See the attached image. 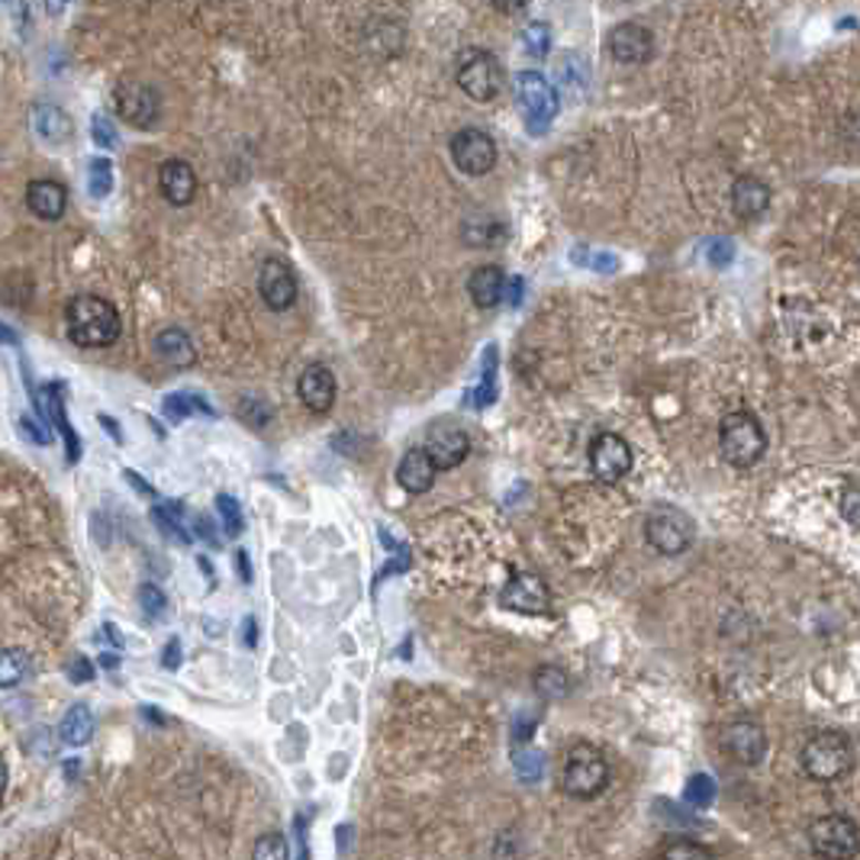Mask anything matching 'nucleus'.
Here are the masks:
<instances>
[{
    "label": "nucleus",
    "instance_id": "nucleus-38",
    "mask_svg": "<svg viewBox=\"0 0 860 860\" xmlns=\"http://www.w3.org/2000/svg\"><path fill=\"white\" fill-rule=\"evenodd\" d=\"M91 139H94V145L103 149V152H113L117 145H120V133H117V127H113V120L98 110L94 117H91Z\"/></svg>",
    "mask_w": 860,
    "mask_h": 860
},
{
    "label": "nucleus",
    "instance_id": "nucleus-19",
    "mask_svg": "<svg viewBox=\"0 0 860 860\" xmlns=\"http://www.w3.org/2000/svg\"><path fill=\"white\" fill-rule=\"evenodd\" d=\"M435 474H438V467H435V462H432L426 448H409L397 464V484L406 494H413V497L432 490Z\"/></svg>",
    "mask_w": 860,
    "mask_h": 860
},
{
    "label": "nucleus",
    "instance_id": "nucleus-10",
    "mask_svg": "<svg viewBox=\"0 0 860 860\" xmlns=\"http://www.w3.org/2000/svg\"><path fill=\"white\" fill-rule=\"evenodd\" d=\"M590 471L599 484H619L631 471V448L629 442L616 432H599L590 442Z\"/></svg>",
    "mask_w": 860,
    "mask_h": 860
},
{
    "label": "nucleus",
    "instance_id": "nucleus-32",
    "mask_svg": "<svg viewBox=\"0 0 860 860\" xmlns=\"http://www.w3.org/2000/svg\"><path fill=\"white\" fill-rule=\"evenodd\" d=\"M661 860H712V851L694 838H674L664 844Z\"/></svg>",
    "mask_w": 860,
    "mask_h": 860
},
{
    "label": "nucleus",
    "instance_id": "nucleus-37",
    "mask_svg": "<svg viewBox=\"0 0 860 860\" xmlns=\"http://www.w3.org/2000/svg\"><path fill=\"white\" fill-rule=\"evenodd\" d=\"M216 509H220V516H223V529H226V535L239 538V535L245 532V516H242L239 499L230 497V494H220V497H216Z\"/></svg>",
    "mask_w": 860,
    "mask_h": 860
},
{
    "label": "nucleus",
    "instance_id": "nucleus-28",
    "mask_svg": "<svg viewBox=\"0 0 860 860\" xmlns=\"http://www.w3.org/2000/svg\"><path fill=\"white\" fill-rule=\"evenodd\" d=\"M497 345H487L484 348V367H480V384L471 391V397L467 403L474 406V409H484V406H490L494 399H497Z\"/></svg>",
    "mask_w": 860,
    "mask_h": 860
},
{
    "label": "nucleus",
    "instance_id": "nucleus-55",
    "mask_svg": "<svg viewBox=\"0 0 860 860\" xmlns=\"http://www.w3.org/2000/svg\"><path fill=\"white\" fill-rule=\"evenodd\" d=\"M3 790H7V763L0 758V799H3Z\"/></svg>",
    "mask_w": 860,
    "mask_h": 860
},
{
    "label": "nucleus",
    "instance_id": "nucleus-20",
    "mask_svg": "<svg viewBox=\"0 0 860 860\" xmlns=\"http://www.w3.org/2000/svg\"><path fill=\"white\" fill-rule=\"evenodd\" d=\"M159 188H162L168 203L188 206L191 200L198 198V174L184 159H168L159 171Z\"/></svg>",
    "mask_w": 860,
    "mask_h": 860
},
{
    "label": "nucleus",
    "instance_id": "nucleus-1",
    "mask_svg": "<svg viewBox=\"0 0 860 860\" xmlns=\"http://www.w3.org/2000/svg\"><path fill=\"white\" fill-rule=\"evenodd\" d=\"M68 338L81 348H103L113 345L120 338V313L110 300L94 297V294H81L68 303L65 310Z\"/></svg>",
    "mask_w": 860,
    "mask_h": 860
},
{
    "label": "nucleus",
    "instance_id": "nucleus-45",
    "mask_svg": "<svg viewBox=\"0 0 860 860\" xmlns=\"http://www.w3.org/2000/svg\"><path fill=\"white\" fill-rule=\"evenodd\" d=\"M168 670H178V664H181V638H171L165 645V658H162Z\"/></svg>",
    "mask_w": 860,
    "mask_h": 860
},
{
    "label": "nucleus",
    "instance_id": "nucleus-51",
    "mask_svg": "<svg viewBox=\"0 0 860 860\" xmlns=\"http://www.w3.org/2000/svg\"><path fill=\"white\" fill-rule=\"evenodd\" d=\"M245 645H249V648L259 645V631H255V619H252V616L245 619Z\"/></svg>",
    "mask_w": 860,
    "mask_h": 860
},
{
    "label": "nucleus",
    "instance_id": "nucleus-6",
    "mask_svg": "<svg viewBox=\"0 0 860 860\" xmlns=\"http://www.w3.org/2000/svg\"><path fill=\"white\" fill-rule=\"evenodd\" d=\"M645 538L648 545L664 555V558H677L684 552H690L696 542V523L677 506L658 503L655 509H648L645 516Z\"/></svg>",
    "mask_w": 860,
    "mask_h": 860
},
{
    "label": "nucleus",
    "instance_id": "nucleus-9",
    "mask_svg": "<svg viewBox=\"0 0 860 860\" xmlns=\"http://www.w3.org/2000/svg\"><path fill=\"white\" fill-rule=\"evenodd\" d=\"M497 155L499 152L494 135L477 130V127H467V130H458V133L452 135V162L467 178L490 174L494 165H497Z\"/></svg>",
    "mask_w": 860,
    "mask_h": 860
},
{
    "label": "nucleus",
    "instance_id": "nucleus-11",
    "mask_svg": "<svg viewBox=\"0 0 860 860\" xmlns=\"http://www.w3.org/2000/svg\"><path fill=\"white\" fill-rule=\"evenodd\" d=\"M499 606L513 609V613H523V616H545L552 609V594H548V587L538 574H516L503 587Z\"/></svg>",
    "mask_w": 860,
    "mask_h": 860
},
{
    "label": "nucleus",
    "instance_id": "nucleus-25",
    "mask_svg": "<svg viewBox=\"0 0 860 860\" xmlns=\"http://www.w3.org/2000/svg\"><path fill=\"white\" fill-rule=\"evenodd\" d=\"M155 352H159L162 362L174 364V367H188V364H194V358H198L194 342H191V335L184 330L159 332V335H155Z\"/></svg>",
    "mask_w": 860,
    "mask_h": 860
},
{
    "label": "nucleus",
    "instance_id": "nucleus-53",
    "mask_svg": "<svg viewBox=\"0 0 860 860\" xmlns=\"http://www.w3.org/2000/svg\"><path fill=\"white\" fill-rule=\"evenodd\" d=\"M100 426H107V429H110V435H113V438L120 442V426H117V423H113L110 416H100Z\"/></svg>",
    "mask_w": 860,
    "mask_h": 860
},
{
    "label": "nucleus",
    "instance_id": "nucleus-30",
    "mask_svg": "<svg viewBox=\"0 0 860 860\" xmlns=\"http://www.w3.org/2000/svg\"><path fill=\"white\" fill-rule=\"evenodd\" d=\"M162 413H165L171 423H184L188 416H194V413H203V416H216V409L206 403L198 394H171L162 403Z\"/></svg>",
    "mask_w": 860,
    "mask_h": 860
},
{
    "label": "nucleus",
    "instance_id": "nucleus-7",
    "mask_svg": "<svg viewBox=\"0 0 860 860\" xmlns=\"http://www.w3.org/2000/svg\"><path fill=\"white\" fill-rule=\"evenodd\" d=\"M458 88L477 103H490L503 91V65L487 49H464L458 59Z\"/></svg>",
    "mask_w": 860,
    "mask_h": 860
},
{
    "label": "nucleus",
    "instance_id": "nucleus-27",
    "mask_svg": "<svg viewBox=\"0 0 860 860\" xmlns=\"http://www.w3.org/2000/svg\"><path fill=\"white\" fill-rule=\"evenodd\" d=\"M59 735L71 748H84L94 738V712L84 702L71 706L65 712V719H62V726H59Z\"/></svg>",
    "mask_w": 860,
    "mask_h": 860
},
{
    "label": "nucleus",
    "instance_id": "nucleus-17",
    "mask_svg": "<svg viewBox=\"0 0 860 860\" xmlns=\"http://www.w3.org/2000/svg\"><path fill=\"white\" fill-rule=\"evenodd\" d=\"M297 394L310 413H330L335 406V374L326 364H310L297 381Z\"/></svg>",
    "mask_w": 860,
    "mask_h": 860
},
{
    "label": "nucleus",
    "instance_id": "nucleus-48",
    "mask_svg": "<svg viewBox=\"0 0 860 860\" xmlns=\"http://www.w3.org/2000/svg\"><path fill=\"white\" fill-rule=\"evenodd\" d=\"M294 828H297L300 860H310V848H306V831H303V816H297V822H294Z\"/></svg>",
    "mask_w": 860,
    "mask_h": 860
},
{
    "label": "nucleus",
    "instance_id": "nucleus-8",
    "mask_svg": "<svg viewBox=\"0 0 860 860\" xmlns=\"http://www.w3.org/2000/svg\"><path fill=\"white\" fill-rule=\"evenodd\" d=\"M809 844L819 860H854L860 854V828L848 816H822L809 826Z\"/></svg>",
    "mask_w": 860,
    "mask_h": 860
},
{
    "label": "nucleus",
    "instance_id": "nucleus-40",
    "mask_svg": "<svg viewBox=\"0 0 860 860\" xmlns=\"http://www.w3.org/2000/svg\"><path fill=\"white\" fill-rule=\"evenodd\" d=\"M523 42H526V49H529V55L535 59H545L548 55V49H552V30L545 27V23H529L526 30H523Z\"/></svg>",
    "mask_w": 860,
    "mask_h": 860
},
{
    "label": "nucleus",
    "instance_id": "nucleus-54",
    "mask_svg": "<svg viewBox=\"0 0 860 860\" xmlns=\"http://www.w3.org/2000/svg\"><path fill=\"white\" fill-rule=\"evenodd\" d=\"M494 3H497L499 10H519V7H523L526 0H494Z\"/></svg>",
    "mask_w": 860,
    "mask_h": 860
},
{
    "label": "nucleus",
    "instance_id": "nucleus-50",
    "mask_svg": "<svg viewBox=\"0 0 860 860\" xmlns=\"http://www.w3.org/2000/svg\"><path fill=\"white\" fill-rule=\"evenodd\" d=\"M235 561H239V574H242V580L249 584V580H252V567H249V555H245V552H239V555H235Z\"/></svg>",
    "mask_w": 860,
    "mask_h": 860
},
{
    "label": "nucleus",
    "instance_id": "nucleus-4",
    "mask_svg": "<svg viewBox=\"0 0 860 860\" xmlns=\"http://www.w3.org/2000/svg\"><path fill=\"white\" fill-rule=\"evenodd\" d=\"M719 452L731 467H755L767 452V432L748 409H735L719 423Z\"/></svg>",
    "mask_w": 860,
    "mask_h": 860
},
{
    "label": "nucleus",
    "instance_id": "nucleus-47",
    "mask_svg": "<svg viewBox=\"0 0 860 860\" xmlns=\"http://www.w3.org/2000/svg\"><path fill=\"white\" fill-rule=\"evenodd\" d=\"M506 291H509V306H519V300H523L526 284H523L519 277H513V281H506ZM506 291H503V294H506Z\"/></svg>",
    "mask_w": 860,
    "mask_h": 860
},
{
    "label": "nucleus",
    "instance_id": "nucleus-24",
    "mask_svg": "<svg viewBox=\"0 0 860 860\" xmlns=\"http://www.w3.org/2000/svg\"><path fill=\"white\" fill-rule=\"evenodd\" d=\"M467 291H471V300H474L480 310H494L499 300H503V291H506V274H503L497 265H480L471 274Z\"/></svg>",
    "mask_w": 860,
    "mask_h": 860
},
{
    "label": "nucleus",
    "instance_id": "nucleus-2",
    "mask_svg": "<svg viewBox=\"0 0 860 860\" xmlns=\"http://www.w3.org/2000/svg\"><path fill=\"white\" fill-rule=\"evenodd\" d=\"M802 770L816 780V783H834L844 773H851L854 767V748L848 741V735L841 731H816L806 745H802Z\"/></svg>",
    "mask_w": 860,
    "mask_h": 860
},
{
    "label": "nucleus",
    "instance_id": "nucleus-29",
    "mask_svg": "<svg viewBox=\"0 0 860 860\" xmlns=\"http://www.w3.org/2000/svg\"><path fill=\"white\" fill-rule=\"evenodd\" d=\"M152 523L159 526L162 535H168L171 542H181V545H191V532L184 529V509L178 503H162L152 509Z\"/></svg>",
    "mask_w": 860,
    "mask_h": 860
},
{
    "label": "nucleus",
    "instance_id": "nucleus-13",
    "mask_svg": "<svg viewBox=\"0 0 860 860\" xmlns=\"http://www.w3.org/2000/svg\"><path fill=\"white\" fill-rule=\"evenodd\" d=\"M259 291L271 310L277 313L291 310L297 303V274L281 259H265V265L259 271Z\"/></svg>",
    "mask_w": 860,
    "mask_h": 860
},
{
    "label": "nucleus",
    "instance_id": "nucleus-31",
    "mask_svg": "<svg viewBox=\"0 0 860 860\" xmlns=\"http://www.w3.org/2000/svg\"><path fill=\"white\" fill-rule=\"evenodd\" d=\"M27 677V655L17 648H0V690H13Z\"/></svg>",
    "mask_w": 860,
    "mask_h": 860
},
{
    "label": "nucleus",
    "instance_id": "nucleus-23",
    "mask_svg": "<svg viewBox=\"0 0 860 860\" xmlns=\"http://www.w3.org/2000/svg\"><path fill=\"white\" fill-rule=\"evenodd\" d=\"M770 206V188L758 181V178H738L731 184V210L741 220H758L763 216V210Z\"/></svg>",
    "mask_w": 860,
    "mask_h": 860
},
{
    "label": "nucleus",
    "instance_id": "nucleus-35",
    "mask_svg": "<svg viewBox=\"0 0 860 860\" xmlns=\"http://www.w3.org/2000/svg\"><path fill=\"white\" fill-rule=\"evenodd\" d=\"M252 860H291V848H287V838L277 834V831H267L255 841L252 848Z\"/></svg>",
    "mask_w": 860,
    "mask_h": 860
},
{
    "label": "nucleus",
    "instance_id": "nucleus-18",
    "mask_svg": "<svg viewBox=\"0 0 860 860\" xmlns=\"http://www.w3.org/2000/svg\"><path fill=\"white\" fill-rule=\"evenodd\" d=\"M65 391H62V384H45V391L42 394H33L36 406L45 413V419H52L55 423V429L62 432V438H65V452H68V464H74L81 458V438H78V432L71 429V423H68L65 416V397H62Z\"/></svg>",
    "mask_w": 860,
    "mask_h": 860
},
{
    "label": "nucleus",
    "instance_id": "nucleus-3",
    "mask_svg": "<svg viewBox=\"0 0 860 860\" xmlns=\"http://www.w3.org/2000/svg\"><path fill=\"white\" fill-rule=\"evenodd\" d=\"M609 787V761L606 755L590 745V741H577L561 767V790L570 799H596Z\"/></svg>",
    "mask_w": 860,
    "mask_h": 860
},
{
    "label": "nucleus",
    "instance_id": "nucleus-56",
    "mask_svg": "<svg viewBox=\"0 0 860 860\" xmlns=\"http://www.w3.org/2000/svg\"><path fill=\"white\" fill-rule=\"evenodd\" d=\"M100 664H103V667H117L120 658H117V655H107V658H100Z\"/></svg>",
    "mask_w": 860,
    "mask_h": 860
},
{
    "label": "nucleus",
    "instance_id": "nucleus-44",
    "mask_svg": "<svg viewBox=\"0 0 860 860\" xmlns=\"http://www.w3.org/2000/svg\"><path fill=\"white\" fill-rule=\"evenodd\" d=\"M20 426H23V432H27V435L33 438L36 445H49V432L42 429V426L36 423L33 416H20Z\"/></svg>",
    "mask_w": 860,
    "mask_h": 860
},
{
    "label": "nucleus",
    "instance_id": "nucleus-14",
    "mask_svg": "<svg viewBox=\"0 0 860 860\" xmlns=\"http://www.w3.org/2000/svg\"><path fill=\"white\" fill-rule=\"evenodd\" d=\"M426 452H429V458L435 462L438 471H452V467H458L471 455V438L455 423H438V426L429 429Z\"/></svg>",
    "mask_w": 860,
    "mask_h": 860
},
{
    "label": "nucleus",
    "instance_id": "nucleus-41",
    "mask_svg": "<svg viewBox=\"0 0 860 860\" xmlns=\"http://www.w3.org/2000/svg\"><path fill=\"white\" fill-rule=\"evenodd\" d=\"M706 255H709V265L728 267L735 262V245H731V239H709Z\"/></svg>",
    "mask_w": 860,
    "mask_h": 860
},
{
    "label": "nucleus",
    "instance_id": "nucleus-21",
    "mask_svg": "<svg viewBox=\"0 0 860 860\" xmlns=\"http://www.w3.org/2000/svg\"><path fill=\"white\" fill-rule=\"evenodd\" d=\"M27 206L33 210V216L39 220H62L68 206V191L65 184L52 181V178H39L27 188Z\"/></svg>",
    "mask_w": 860,
    "mask_h": 860
},
{
    "label": "nucleus",
    "instance_id": "nucleus-5",
    "mask_svg": "<svg viewBox=\"0 0 860 860\" xmlns=\"http://www.w3.org/2000/svg\"><path fill=\"white\" fill-rule=\"evenodd\" d=\"M513 94H516V103H519V113L526 120V130L532 135H542L558 117L561 110V100H558V91L555 84L538 74V71H519L513 78Z\"/></svg>",
    "mask_w": 860,
    "mask_h": 860
},
{
    "label": "nucleus",
    "instance_id": "nucleus-34",
    "mask_svg": "<svg viewBox=\"0 0 860 860\" xmlns=\"http://www.w3.org/2000/svg\"><path fill=\"white\" fill-rule=\"evenodd\" d=\"M712 799H716V783H712V777H706V773L690 777V783L684 787V802H687V806H694V809H709V806H712Z\"/></svg>",
    "mask_w": 860,
    "mask_h": 860
},
{
    "label": "nucleus",
    "instance_id": "nucleus-39",
    "mask_svg": "<svg viewBox=\"0 0 860 860\" xmlns=\"http://www.w3.org/2000/svg\"><path fill=\"white\" fill-rule=\"evenodd\" d=\"M139 603H142V613H145L149 619H162L168 613L165 590L155 587V584H142V587H139Z\"/></svg>",
    "mask_w": 860,
    "mask_h": 860
},
{
    "label": "nucleus",
    "instance_id": "nucleus-15",
    "mask_svg": "<svg viewBox=\"0 0 860 860\" xmlns=\"http://www.w3.org/2000/svg\"><path fill=\"white\" fill-rule=\"evenodd\" d=\"M722 745H726L728 755L738 763H745V767H758L763 761V755H767V735L751 719L731 722L726 728V735H722Z\"/></svg>",
    "mask_w": 860,
    "mask_h": 860
},
{
    "label": "nucleus",
    "instance_id": "nucleus-36",
    "mask_svg": "<svg viewBox=\"0 0 860 860\" xmlns=\"http://www.w3.org/2000/svg\"><path fill=\"white\" fill-rule=\"evenodd\" d=\"M513 767H516L519 780L538 783V780H542V770H545V758H542L535 748H519V751L513 755Z\"/></svg>",
    "mask_w": 860,
    "mask_h": 860
},
{
    "label": "nucleus",
    "instance_id": "nucleus-42",
    "mask_svg": "<svg viewBox=\"0 0 860 860\" xmlns=\"http://www.w3.org/2000/svg\"><path fill=\"white\" fill-rule=\"evenodd\" d=\"M68 677H71V684H91L94 680V667L88 658H74V661L68 664Z\"/></svg>",
    "mask_w": 860,
    "mask_h": 860
},
{
    "label": "nucleus",
    "instance_id": "nucleus-33",
    "mask_svg": "<svg viewBox=\"0 0 860 860\" xmlns=\"http://www.w3.org/2000/svg\"><path fill=\"white\" fill-rule=\"evenodd\" d=\"M88 191H91L94 200L110 198V191H113V165H110V159H94L88 165Z\"/></svg>",
    "mask_w": 860,
    "mask_h": 860
},
{
    "label": "nucleus",
    "instance_id": "nucleus-12",
    "mask_svg": "<svg viewBox=\"0 0 860 860\" xmlns=\"http://www.w3.org/2000/svg\"><path fill=\"white\" fill-rule=\"evenodd\" d=\"M606 49L619 65H645L655 55V36L641 23H619L606 36Z\"/></svg>",
    "mask_w": 860,
    "mask_h": 860
},
{
    "label": "nucleus",
    "instance_id": "nucleus-52",
    "mask_svg": "<svg viewBox=\"0 0 860 860\" xmlns=\"http://www.w3.org/2000/svg\"><path fill=\"white\" fill-rule=\"evenodd\" d=\"M71 3V0H45V10L55 17V13H65V7Z\"/></svg>",
    "mask_w": 860,
    "mask_h": 860
},
{
    "label": "nucleus",
    "instance_id": "nucleus-26",
    "mask_svg": "<svg viewBox=\"0 0 860 860\" xmlns=\"http://www.w3.org/2000/svg\"><path fill=\"white\" fill-rule=\"evenodd\" d=\"M532 687H535V694L542 696L545 702H558V699H567L570 696V677H567V670L558 667V664H542L535 674H532Z\"/></svg>",
    "mask_w": 860,
    "mask_h": 860
},
{
    "label": "nucleus",
    "instance_id": "nucleus-49",
    "mask_svg": "<svg viewBox=\"0 0 860 860\" xmlns=\"http://www.w3.org/2000/svg\"><path fill=\"white\" fill-rule=\"evenodd\" d=\"M0 345H20V335H17V330H10L7 323H0Z\"/></svg>",
    "mask_w": 860,
    "mask_h": 860
},
{
    "label": "nucleus",
    "instance_id": "nucleus-43",
    "mask_svg": "<svg viewBox=\"0 0 860 860\" xmlns=\"http://www.w3.org/2000/svg\"><path fill=\"white\" fill-rule=\"evenodd\" d=\"M538 719H542V712H529V719H526V712H519V719H516V728H513V738L523 745H529V738H532V728L538 726Z\"/></svg>",
    "mask_w": 860,
    "mask_h": 860
},
{
    "label": "nucleus",
    "instance_id": "nucleus-16",
    "mask_svg": "<svg viewBox=\"0 0 860 860\" xmlns=\"http://www.w3.org/2000/svg\"><path fill=\"white\" fill-rule=\"evenodd\" d=\"M117 110L130 127L149 130L159 120V94L145 84H120L117 88Z\"/></svg>",
    "mask_w": 860,
    "mask_h": 860
},
{
    "label": "nucleus",
    "instance_id": "nucleus-22",
    "mask_svg": "<svg viewBox=\"0 0 860 860\" xmlns=\"http://www.w3.org/2000/svg\"><path fill=\"white\" fill-rule=\"evenodd\" d=\"M30 120H33L36 135H39L45 145H65L68 139L74 135L71 117H68L62 107H55V103H33Z\"/></svg>",
    "mask_w": 860,
    "mask_h": 860
},
{
    "label": "nucleus",
    "instance_id": "nucleus-46",
    "mask_svg": "<svg viewBox=\"0 0 860 860\" xmlns=\"http://www.w3.org/2000/svg\"><path fill=\"white\" fill-rule=\"evenodd\" d=\"M194 526H198V535H203L213 548L220 545V538H216V532H213V526H210V519H203V516H194Z\"/></svg>",
    "mask_w": 860,
    "mask_h": 860
}]
</instances>
